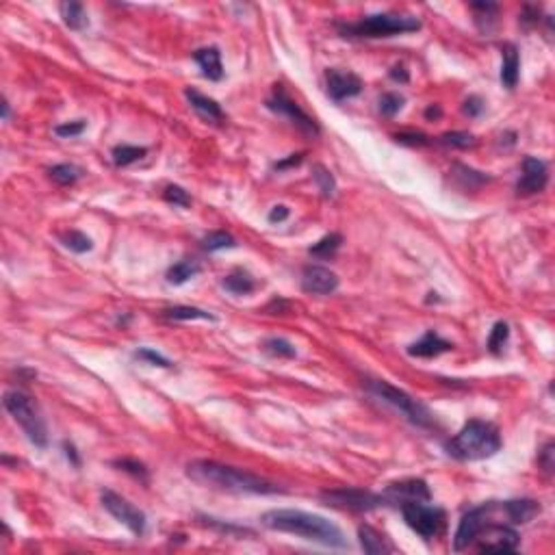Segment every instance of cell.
<instances>
[{"label":"cell","mask_w":555,"mask_h":555,"mask_svg":"<svg viewBox=\"0 0 555 555\" xmlns=\"http://www.w3.org/2000/svg\"><path fill=\"white\" fill-rule=\"evenodd\" d=\"M135 358H141V360H145V362H150V365H154V367H163V369H169V367H171V362H169L165 356H161L159 352H154V349H150V347L137 349Z\"/></svg>","instance_id":"ab89813d"},{"label":"cell","mask_w":555,"mask_h":555,"mask_svg":"<svg viewBox=\"0 0 555 555\" xmlns=\"http://www.w3.org/2000/svg\"><path fill=\"white\" fill-rule=\"evenodd\" d=\"M163 200L167 204H173V207H181V209L191 207V195L178 185H167L165 191H163Z\"/></svg>","instance_id":"74e56055"},{"label":"cell","mask_w":555,"mask_h":555,"mask_svg":"<svg viewBox=\"0 0 555 555\" xmlns=\"http://www.w3.org/2000/svg\"><path fill=\"white\" fill-rule=\"evenodd\" d=\"M3 403H5V410L22 427L28 441L35 447L44 449L48 445V427H46V421L39 413L37 403L33 401V397L22 391H7Z\"/></svg>","instance_id":"5b68a950"},{"label":"cell","mask_w":555,"mask_h":555,"mask_svg":"<svg viewBox=\"0 0 555 555\" xmlns=\"http://www.w3.org/2000/svg\"><path fill=\"white\" fill-rule=\"evenodd\" d=\"M504 54V63H501V83L508 90H514L518 76H520V56H518V48L514 44H506L501 48Z\"/></svg>","instance_id":"7402d4cb"},{"label":"cell","mask_w":555,"mask_h":555,"mask_svg":"<svg viewBox=\"0 0 555 555\" xmlns=\"http://www.w3.org/2000/svg\"><path fill=\"white\" fill-rule=\"evenodd\" d=\"M326 87L328 96L334 102L354 98L362 92V80L354 72H343V70H328L326 72Z\"/></svg>","instance_id":"5bb4252c"},{"label":"cell","mask_w":555,"mask_h":555,"mask_svg":"<svg viewBox=\"0 0 555 555\" xmlns=\"http://www.w3.org/2000/svg\"><path fill=\"white\" fill-rule=\"evenodd\" d=\"M471 9L475 11V20H477L480 26H482L484 20H486V22H488V20H494L496 11H499V7H496L494 3H473Z\"/></svg>","instance_id":"7bdbcfd3"},{"label":"cell","mask_w":555,"mask_h":555,"mask_svg":"<svg viewBox=\"0 0 555 555\" xmlns=\"http://www.w3.org/2000/svg\"><path fill=\"white\" fill-rule=\"evenodd\" d=\"M302 288L312 295H330L339 288V276L324 265H308L302 274Z\"/></svg>","instance_id":"9a60e30c"},{"label":"cell","mask_w":555,"mask_h":555,"mask_svg":"<svg viewBox=\"0 0 555 555\" xmlns=\"http://www.w3.org/2000/svg\"><path fill=\"white\" fill-rule=\"evenodd\" d=\"M61 243H63L68 250L76 252V254H85V252H90V250L94 248V241L87 237L85 232H80V230L63 232V235H61Z\"/></svg>","instance_id":"d6a6232c"},{"label":"cell","mask_w":555,"mask_h":555,"mask_svg":"<svg viewBox=\"0 0 555 555\" xmlns=\"http://www.w3.org/2000/svg\"><path fill=\"white\" fill-rule=\"evenodd\" d=\"M389 74H391V78L395 83H408V80H410V74H408V70L403 66H395Z\"/></svg>","instance_id":"c3c4849f"},{"label":"cell","mask_w":555,"mask_h":555,"mask_svg":"<svg viewBox=\"0 0 555 555\" xmlns=\"http://www.w3.org/2000/svg\"><path fill=\"white\" fill-rule=\"evenodd\" d=\"M3 120H5V122L9 120V102H7V100L3 102Z\"/></svg>","instance_id":"816d5d0a"},{"label":"cell","mask_w":555,"mask_h":555,"mask_svg":"<svg viewBox=\"0 0 555 555\" xmlns=\"http://www.w3.org/2000/svg\"><path fill=\"white\" fill-rule=\"evenodd\" d=\"M494 508H496V501H488V504H482L477 508H471L462 516L458 530H456V536H453V551H464L473 544L480 530L490 520Z\"/></svg>","instance_id":"7c38bea8"},{"label":"cell","mask_w":555,"mask_h":555,"mask_svg":"<svg viewBox=\"0 0 555 555\" xmlns=\"http://www.w3.org/2000/svg\"><path fill=\"white\" fill-rule=\"evenodd\" d=\"M100 501H102V508L115 518V520H120L122 525H126V527L135 534V536H143L145 534V514L135 508L128 499H124L122 494L118 492H113V490H102L100 492Z\"/></svg>","instance_id":"30bf717a"},{"label":"cell","mask_w":555,"mask_h":555,"mask_svg":"<svg viewBox=\"0 0 555 555\" xmlns=\"http://www.w3.org/2000/svg\"><path fill=\"white\" fill-rule=\"evenodd\" d=\"M462 111H464L466 115H469V118H477V115H482V111H484V100H482L480 96L466 98Z\"/></svg>","instance_id":"ee69618b"},{"label":"cell","mask_w":555,"mask_h":555,"mask_svg":"<svg viewBox=\"0 0 555 555\" xmlns=\"http://www.w3.org/2000/svg\"><path fill=\"white\" fill-rule=\"evenodd\" d=\"M403 102H405L403 96H399L395 92H389V94H384L382 98L377 100V109H379V113L384 115V118H395V115L403 109Z\"/></svg>","instance_id":"8d00e7d4"},{"label":"cell","mask_w":555,"mask_h":555,"mask_svg":"<svg viewBox=\"0 0 555 555\" xmlns=\"http://www.w3.org/2000/svg\"><path fill=\"white\" fill-rule=\"evenodd\" d=\"M267 109L274 111V113H278V115H284V118H286L291 124H293V126H298L302 133H306V135H310V137H317V135H319L317 122L310 118V115H308L293 98H291V96L282 90V85H276L272 98L267 100Z\"/></svg>","instance_id":"9c48e42d"},{"label":"cell","mask_w":555,"mask_h":555,"mask_svg":"<svg viewBox=\"0 0 555 555\" xmlns=\"http://www.w3.org/2000/svg\"><path fill=\"white\" fill-rule=\"evenodd\" d=\"M443 115V109L438 106V104H429L427 109H425V118L427 120H438Z\"/></svg>","instance_id":"f907efd6"},{"label":"cell","mask_w":555,"mask_h":555,"mask_svg":"<svg viewBox=\"0 0 555 555\" xmlns=\"http://www.w3.org/2000/svg\"><path fill=\"white\" fill-rule=\"evenodd\" d=\"M59 11H61L66 26L72 28V31H83V28H87V24H90V18H87V11L80 3H72V0L70 3H61Z\"/></svg>","instance_id":"d4e9b609"},{"label":"cell","mask_w":555,"mask_h":555,"mask_svg":"<svg viewBox=\"0 0 555 555\" xmlns=\"http://www.w3.org/2000/svg\"><path fill=\"white\" fill-rule=\"evenodd\" d=\"M341 243H343V237L339 235V232H330V235L321 237L315 245H310L308 254L315 258H332L339 252Z\"/></svg>","instance_id":"f1b7e54d"},{"label":"cell","mask_w":555,"mask_h":555,"mask_svg":"<svg viewBox=\"0 0 555 555\" xmlns=\"http://www.w3.org/2000/svg\"><path fill=\"white\" fill-rule=\"evenodd\" d=\"M438 143L447 145V148H458V150H466L473 148L475 145V137L471 133H462V130H453V133H445L438 137Z\"/></svg>","instance_id":"e575fe53"},{"label":"cell","mask_w":555,"mask_h":555,"mask_svg":"<svg viewBox=\"0 0 555 555\" xmlns=\"http://www.w3.org/2000/svg\"><path fill=\"white\" fill-rule=\"evenodd\" d=\"M85 122L83 120H76V122H66V124H59L54 126V135L61 137V139H72V137H78L83 130H85Z\"/></svg>","instance_id":"60d3db41"},{"label":"cell","mask_w":555,"mask_h":555,"mask_svg":"<svg viewBox=\"0 0 555 555\" xmlns=\"http://www.w3.org/2000/svg\"><path fill=\"white\" fill-rule=\"evenodd\" d=\"M321 501L326 506L339 508V510H352V512H369L379 506H386V496L375 494L362 488H332L321 492Z\"/></svg>","instance_id":"ba28073f"},{"label":"cell","mask_w":555,"mask_h":555,"mask_svg":"<svg viewBox=\"0 0 555 555\" xmlns=\"http://www.w3.org/2000/svg\"><path fill=\"white\" fill-rule=\"evenodd\" d=\"M365 384H367L369 393H373L377 399L386 401L389 405L397 408V410H399L408 421H410L413 425H417V427H421V429H432V427H436L434 415L427 410L423 403H419L415 397L403 393L401 389L384 382V379H367Z\"/></svg>","instance_id":"8992f818"},{"label":"cell","mask_w":555,"mask_h":555,"mask_svg":"<svg viewBox=\"0 0 555 555\" xmlns=\"http://www.w3.org/2000/svg\"><path fill=\"white\" fill-rule=\"evenodd\" d=\"M288 215H291V211H288V207H284V204H278V207H274L272 209V213H269V221L272 224H282V221H286L288 219Z\"/></svg>","instance_id":"bcb514c9"},{"label":"cell","mask_w":555,"mask_h":555,"mask_svg":"<svg viewBox=\"0 0 555 555\" xmlns=\"http://www.w3.org/2000/svg\"><path fill=\"white\" fill-rule=\"evenodd\" d=\"M63 449H66V456H68V460H70L74 466H80V458H78V453H76L74 445H70V443H63Z\"/></svg>","instance_id":"681fc988"},{"label":"cell","mask_w":555,"mask_h":555,"mask_svg":"<svg viewBox=\"0 0 555 555\" xmlns=\"http://www.w3.org/2000/svg\"><path fill=\"white\" fill-rule=\"evenodd\" d=\"M195 63L200 66L202 74L209 80H221L224 78V66H221V52L215 46L209 48H200L193 54Z\"/></svg>","instance_id":"ffe728a7"},{"label":"cell","mask_w":555,"mask_h":555,"mask_svg":"<svg viewBox=\"0 0 555 555\" xmlns=\"http://www.w3.org/2000/svg\"><path fill=\"white\" fill-rule=\"evenodd\" d=\"M185 98L189 100L191 109L200 115L204 122H209V124H221V122L226 120L221 106H219L213 98L204 96V94H200V92H195V90H185Z\"/></svg>","instance_id":"ac0fdd59"},{"label":"cell","mask_w":555,"mask_h":555,"mask_svg":"<svg viewBox=\"0 0 555 555\" xmlns=\"http://www.w3.org/2000/svg\"><path fill=\"white\" fill-rule=\"evenodd\" d=\"M145 154H148V148H143V145H128V143L115 145L113 152H111L115 167H128V165L141 161Z\"/></svg>","instance_id":"484cf974"},{"label":"cell","mask_w":555,"mask_h":555,"mask_svg":"<svg viewBox=\"0 0 555 555\" xmlns=\"http://www.w3.org/2000/svg\"><path fill=\"white\" fill-rule=\"evenodd\" d=\"M386 501L389 504H408V501H429L432 499V492H429V486L423 482V480H401V482H395V484H389L386 488Z\"/></svg>","instance_id":"2e32d148"},{"label":"cell","mask_w":555,"mask_h":555,"mask_svg":"<svg viewBox=\"0 0 555 555\" xmlns=\"http://www.w3.org/2000/svg\"><path fill=\"white\" fill-rule=\"evenodd\" d=\"M50 178L56 183V185H61V187H70V185H74V183H78L80 181V176H83V169L80 167H76V165H72V163H59V165H54V167H50Z\"/></svg>","instance_id":"4dcf8cb0"},{"label":"cell","mask_w":555,"mask_h":555,"mask_svg":"<svg viewBox=\"0 0 555 555\" xmlns=\"http://www.w3.org/2000/svg\"><path fill=\"white\" fill-rule=\"evenodd\" d=\"M549 183V167L544 161L534 159V157H525L523 159V173L516 183V193L518 195H534L544 191Z\"/></svg>","instance_id":"4fadbf2b"},{"label":"cell","mask_w":555,"mask_h":555,"mask_svg":"<svg viewBox=\"0 0 555 555\" xmlns=\"http://www.w3.org/2000/svg\"><path fill=\"white\" fill-rule=\"evenodd\" d=\"M260 523L274 532L293 534L330 549H347L345 534L326 516L310 514L304 510H269L260 516Z\"/></svg>","instance_id":"6da1fadb"},{"label":"cell","mask_w":555,"mask_h":555,"mask_svg":"<svg viewBox=\"0 0 555 555\" xmlns=\"http://www.w3.org/2000/svg\"><path fill=\"white\" fill-rule=\"evenodd\" d=\"M358 540L365 553L369 555H384V553H393L395 547L389 542V538H384L377 530H373L371 525H360L358 527Z\"/></svg>","instance_id":"44dd1931"},{"label":"cell","mask_w":555,"mask_h":555,"mask_svg":"<svg viewBox=\"0 0 555 555\" xmlns=\"http://www.w3.org/2000/svg\"><path fill=\"white\" fill-rule=\"evenodd\" d=\"M163 315L171 321H195V319H204V321H215V317L202 308L195 306H169L163 310Z\"/></svg>","instance_id":"83f0119b"},{"label":"cell","mask_w":555,"mask_h":555,"mask_svg":"<svg viewBox=\"0 0 555 555\" xmlns=\"http://www.w3.org/2000/svg\"><path fill=\"white\" fill-rule=\"evenodd\" d=\"M302 159H304V154H291L288 159H284V161L276 163L274 167H276L278 171H282V169H288V167H298V165L302 163Z\"/></svg>","instance_id":"7dc6e473"},{"label":"cell","mask_w":555,"mask_h":555,"mask_svg":"<svg viewBox=\"0 0 555 555\" xmlns=\"http://www.w3.org/2000/svg\"><path fill=\"white\" fill-rule=\"evenodd\" d=\"M538 464H540V469L544 473H551L553 471V443H547L544 449L540 451V458H538Z\"/></svg>","instance_id":"f6af8a7d"},{"label":"cell","mask_w":555,"mask_h":555,"mask_svg":"<svg viewBox=\"0 0 555 555\" xmlns=\"http://www.w3.org/2000/svg\"><path fill=\"white\" fill-rule=\"evenodd\" d=\"M237 241L232 235H228V232L224 230H217V232H211V235H207L202 239V248L207 250V252H217V250H226V248H235Z\"/></svg>","instance_id":"d590c367"},{"label":"cell","mask_w":555,"mask_h":555,"mask_svg":"<svg viewBox=\"0 0 555 555\" xmlns=\"http://www.w3.org/2000/svg\"><path fill=\"white\" fill-rule=\"evenodd\" d=\"M401 514H403V520L408 527L417 532L423 540L438 538L447 527V514L441 508L427 506V501L401 504Z\"/></svg>","instance_id":"52a82bcc"},{"label":"cell","mask_w":555,"mask_h":555,"mask_svg":"<svg viewBox=\"0 0 555 555\" xmlns=\"http://www.w3.org/2000/svg\"><path fill=\"white\" fill-rule=\"evenodd\" d=\"M312 181L317 185V189L321 191L326 200H332L336 195V181L332 176V171L326 169L324 165H315L312 167Z\"/></svg>","instance_id":"1f68e13d"},{"label":"cell","mask_w":555,"mask_h":555,"mask_svg":"<svg viewBox=\"0 0 555 555\" xmlns=\"http://www.w3.org/2000/svg\"><path fill=\"white\" fill-rule=\"evenodd\" d=\"M221 286L232 295H250V293H254V288H256V280L248 272L237 269V272L228 274L221 280Z\"/></svg>","instance_id":"cb8c5ba5"},{"label":"cell","mask_w":555,"mask_h":555,"mask_svg":"<svg viewBox=\"0 0 555 555\" xmlns=\"http://www.w3.org/2000/svg\"><path fill=\"white\" fill-rule=\"evenodd\" d=\"M197 274H200V265L195 260H178L176 265H171L167 269V282L181 286V284L189 282L191 278H195Z\"/></svg>","instance_id":"4316f807"},{"label":"cell","mask_w":555,"mask_h":555,"mask_svg":"<svg viewBox=\"0 0 555 555\" xmlns=\"http://www.w3.org/2000/svg\"><path fill=\"white\" fill-rule=\"evenodd\" d=\"M451 349H453V343L445 341L434 330H427L423 334V339H419L417 343H413L410 347H408V354L415 356V358H436L445 352H451Z\"/></svg>","instance_id":"e0dca14e"},{"label":"cell","mask_w":555,"mask_h":555,"mask_svg":"<svg viewBox=\"0 0 555 555\" xmlns=\"http://www.w3.org/2000/svg\"><path fill=\"white\" fill-rule=\"evenodd\" d=\"M518 534L504 523H486L475 536L473 544L477 551H494V553H504V551H516L518 549Z\"/></svg>","instance_id":"8fae6325"},{"label":"cell","mask_w":555,"mask_h":555,"mask_svg":"<svg viewBox=\"0 0 555 555\" xmlns=\"http://www.w3.org/2000/svg\"><path fill=\"white\" fill-rule=\"evenodd\" d=\"M395 141L403 145H413V148H423V145L429 143V137L423 133H399L395 135Z\"/></svg>","instance_id":"b9f144b4"},{"label":"cell","mask_w":555,"mask_h":555,"mask_svg":"<svg viewBox=\"0 0 555 555\" xmlns=\"http://www.w3.org/2000/svg\"><path fill=\"white\" fill-rule=\"evenodd\" d=\"M187 477L200 486H211L228 492H252V494H276L284 492L278 484L254 475L245 469L221 464L215 460H193L187 464Z\"/></svg>","instance_id":"7a4b0ae2"},{"label":"cell","mask_w":555,"mask_h":555,"mask_svg":"<svg viewBox=\"0 0 555 555\" xmlns=\"http://www.w3.org/2000/svg\"><path fill=\"white\" fill-rule=\"evenodd\" d=\"M449 173H451V178L456 181V185H458L462 191L480 189V187H484V185L490 181V176H486L484 171H477V169H473V167H466V165H460V163H456Z\"/></svg>","instance_id":"603a6c76"},{"label":"cell","mask_w":555,"mask_h":555,"mask_svg":"<svg viewBox=\"0 0 555 555\" xmlns=\"http://www.w3.org/2000/svg\"><path fill=\"white\" fill-rule=\"evenodd\" d=\"M421 28V22L413 16L399 13H375L367 16L358 22L336 24V31L343 37H358V39H377V37H393L403 33H415Z\"/></svg>","instance_id":"277c9868"},{"label":"cell","mask_w":555,"mask_h":555,"mask_svg":"<svg viewBox=\"0 0 555 555\" xmlns=\"http://www.w3.org/2000/svg\"><path fill=\"white\" fill-rule=\"evenodd\" d=\"M113 464H115V466H120V471L130 473L133 477H137V480H141V482H148V469H145V466H143L141 462L124 458V460H115Z\"/></svg>","instance_id":"f35d334b"},{"label":"cell","mask_w":555,"mask_h":555,"mask_svg":"<svg viewBox=\"0 0 555 555\" xmlns=\"http://www.w3.org/2000/svg\"><path fill=\"white\" fill-rule=\"evenodd\" d=\"M508 341H510V326L506 324V321H496V324L492 326V330H490V334H488L486 347H488L490 354L499 356V354H504Z\"/></svg>","instance_id":"f546056e"},{"label":"cell","mask_w":555,"mask_h":555,"mask_svg":"<svg viewBox=\"0 0 555 555\" xmlns=\"http://www.w3.org/2000/svg\"><path fill=\"white\" fill-rule=\"evenodd\" d=\"M501 434L492 423L473 419L466 423L451 441L445 443V451L460 462H477L492 458L501 449Z\"/></svg>","instance_id":"3957f363"},{"label":"cell","mask_w":555,"mask_h":555,"mask_svg":"<svg viewBox=\"0 0 555 555\" xmlns=\"http://www.w3.org/2000/svg\"><path fill=\"white\" fill-rule=\"evenodd\" d=\"M499 510L506 514L508 523L525 525V523L534 520L540 514V504L534 501V499H512V501L499 504Z\"/></svg>","instance_id":"d6986e66"},{"label":"cell","mask_w":555,"mask_h":555,"mask_svg":"<svg viewBox=\"0 0 555 555\" xmlns=\"http://www.w3.org/2000/svg\"><path fill=\"white\" fill-rule=\"evenodd\" d=\"M262 349L269 354V356H276V358H295L298 352H295V347L293 343H288L286 339H267L265 343H262Z\"/></svg>","instance_id":"836d02e7"}]
</instances>
